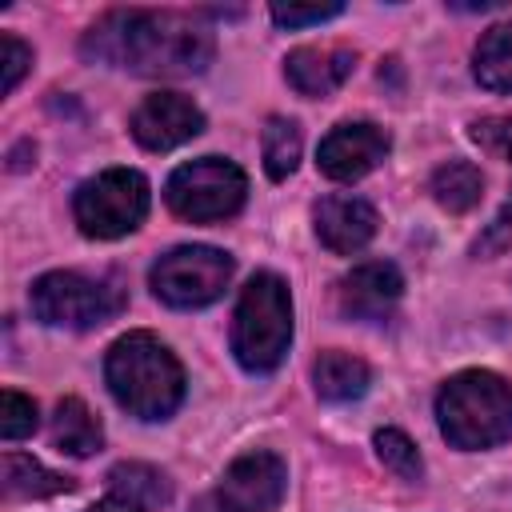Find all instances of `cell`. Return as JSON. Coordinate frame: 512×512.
<instances>
[{
	"label": "cell",
	"mask_w": 512,
	"mask_h": 512,
	"mask_svg": "<svg viewBox=\"0 0 512 512\" xmlns=\"http://www.w3.org/2000/svg\"><path fill=\"white\" fill-rule=\"evenodd\" d=\"M84 56L140 76H192L212 60V32L180 12H108L84 36Z\"/></svg>",
	"instance_id": "6da1fadb"
},
{
	"label": "cell",
	"mask_w": 512,
	"mask_h": 512,
	"mask_svg": "<svg viewBox=\"0 0 512 512\" xmlns=\"http://www.w3.org/2000/svg\"><path fill=\"white\" fill-rule=\"evenodd\" d=\"M104 380L116 404L140 420H164L184 400V368L152 332L120 336L108 348Z\"/></svg>",
	"instance_id": "7a4b0ae2"
},
{
	"label": "cell",
	"mask_w": 512,
	"mask_h": 512,
	"mask_svg": "<svg viewBox=\"0 0 512 512\" xmlns=\"http://www.w3.org/2000/svg\"><path fill=\"white\" fill-rule=\"evenodd\" d=\"M436 420L456 448H492L512 436V384L496 372H460L440 388Z\"/></svg>",
	"instance_id": "3957f363"
},
{
	"label": "cell",
	"mask_w": 512,
	"mask_h": 512,
	"mask_svg": "<svg viewBox=\"0 0 512 512\" xmlns=\"http://www.w3.org/2000/svg\"><path fill=\"white\" fill-rule=\"evenodd\" d=\"M292 340V300L288 284L272 272H256L236 300L232 352L248 372H272Z\"/></svg>",
	"instance_id": "277c9868"
},
{
	"label": "cell",
	"mask_w": 512,
	"mask_h": 512,
	"mask_svg": "<svg viewBox=\"0 0 512 512\" xmlns=\"http://www.w3.org/2000/svg\"><path fill=\"white\" fill-rule=\"evenodd\" d=\"M164 196H168V208L180 220L212 224V220H224V216L240 212V204L248 196V180L232 160L200 156L192 164H180L168 176Z\"/></svg>",
	"instance_id": "5b68a950"
},
{
	"label": "cell",
	"mask_w": 512,
	"mask_h": 512,
	"mask_svg": "<svg viewBox=\"0 0 512 512\" xmlns=\"http://www.w3.org/2000/svg\"><path fill=\"white\" fill-rule=\"evenodd\" d=\"M72 212L84 236L96 240L128 236L148 216V180L132 168H108L76 188Z\"/></svg>",
	"instance_id": "8992f818"
},
{
	"label": "cell",
	"mask_w": 512,
	"mask_h": 512,
	"mask_svg": "<svg viewBox=\"0 0 512 512\" xmlns=\"http://www.w3.org/2000/svg\"><path fill=\"white\" fill-rule=\"evenodd\" d=\"M148 280H152V292L164 304H172V308H204L228 288L232 256L220 252V248H208V244H184V248L164 252L152 264Z\"/></svg>",
	"instance_id": "52a82bcc"
},
{
	"label": "cell",
	"mask_w": 512,
	"mask_h": 512,
	"mask_svg": "<svg viewBox=\"0 0 512 512\" xmlns=\"http://www.w3.org/2000/svg\"><path fill=\"white\" fill-rule=\"evenodd\" d=\"M32 312L44 324L56 328H96L104 320H112L124 308L120 288L80 276V272H48L32 284Z\"/></svg>",
	"instance_id": "ba28073f"
},
{
	"label": "cell",
	"mask_w": 512,
	"mask_h": 512,
	"mask_svg": "<svg viewBox=\"0 0 512 512\" xmlns=\"http://www.w3.org/2000/svg\"><path fill=\"white\" fill-rule=\"evenodd\" d=\"M284 484L288 472L276 452H244L224 468L220 484L192 504V512H272Z\"/></svg>",
	"instance_id": "9c48e42d"
},
{
	"label": "cell",
	"mask_w": 512,
	"mask_h": 512,
	"mask_svg": "<svg viewBox=\"0 0 512 512\" xmlns=\"http://www.w3.org/2000/svg\"><path fill=\"white\" fill-rule=\"evenodd\" d=\"M388 156V132L380 124H336L316 152V164L332 180H360Z\"/></svg>",
	"instance_id": "30bf717a"
},
{
	"label": "cell",
	"mask_w": 512,
	"mask_h": 512,
	"mask_svg": "<svg viewBox=\"0 0 512 512\" xmlns=\"http://www.w3.org/2000/svg\"><path fill=\"white\" fill-rule=\"evenodd\" d=\"M200 128H204L200 108L180 92H152L132 112V136L152 152H168V148L192 140Z\"/></svg>",
	"instance_id": "8fae6325"
},
{
	"label": "cell",
	"mask_w": 512,
	"mask_h": 512,
	"mask_svg": "<svg viewBox=\"0 0 512 512\" xmlns=\"http://www.w3.org/2000/svg\"><path fill=\"white\" fill-rule=\"evenodd\" d=\"M404 292V276L388 260H364L340 280V312L352 320H384Z\"/></svg>",
	"instance_id": "7c38bea8"
},
{
	"label": "cell",
	"mask_w": 512,
	"mask_h": 512,
	"mask_svg": "<svg viewBox=\"0 0 512 512\" xmlns=\"http://www.w3.org/2000/svg\"><path fill=\"white\" fill-rule=\"evenodd\" d=\"M316 236L324 248L352 256L376 236V208L360 196H348V192L324 196L316 204Z\"/></svg>",
	"instance_id": "4fadbf2b"
},
{
	"label": "cell",
	"mask_w": 512,
	"mask_h": 512,
	"mask_svg": "<svg viewBox=\"0 0 512 512\" xmlns=\"http://www.w3.org/2000/svg\"><path fill=\"white\" fill-rule=\"evenodd\" d=\"M356 68V52L344 48V44H304L296 52H288L284 60V72H288V84L300 92V96H328L336 92Z\"/></svg>",
	"instance_id": "5bb4252c"
},
{
	"label": "cell",
	"mask_w": 512,
	"mask_h": 512,
	"mask_svg": "<svg viewBox=\"0 0 512 512\" xmlns=\"http://www.w3.org/2000/svg\"><path fill=\"white\" fill-rule=\"evenodd\" d=\"M312 380H316V396L320 400H332V404H344V400H356L368 392V364L352 352H320V360L312 364Z\"/></svg>",
	"instance_id": "9a60e30c"
},
{
	"label": "cell",
	"mask_w": 512,
	"mask_h": 512,
	"mask_svg": "<svg viewBox=\"0 0 512 512\" xmlns=\"http://www.w3.org/2000/svg\"><path fill=\"white\" fill-rule=\"evenodd\" d=\"M104 432H100V420L88 412L84 400L68 396L56 404V416H52V444L68 456H92L100 448Z\"/></svg>",
	"instance_id": "2e32d148"
},
{
	"label": "cell",
	"mask_w": 512,
	"mask_h": 512,
	"mask_svg": "<svg viewBox=\"0 0 512 512\" xmlns=\"http://www.w3.org/2000/svg\"><path fill=\"white\" fill-rule=\"evenodd\" d=\"M4 492L12 500H40V496L72 492V480L44 468L40 460H32L24 452H4Z\"/></svg>",
	"instance_id": "e0dca14e"
},
{
	"label": "cell",
	"mask_w": 512,
	"mask_h": 512,
	"mask_svg": "<svg viewBox=\"0 0 512 512\" xmlns=\"http://www.w3.org/2000/svg\"><path fill=\"white\" fill-rule=\"evenodd\" d=\"M476 80L492 92H512V20L508 24H496L480 36L476 44Z\"/></svg>",
	"instance_id": "ac0fdd59"
},
{
	"label": "cell",
	"mask_w": 512,
	"mask_h": 512,
	"mask_svg": "<svg viewBox=\"0 0 512 512\" xmlns=\"http://www.w3.org/2000/svg\"><path fill=\"white\" fill-rule=\"evenodd\" d=\"M480 192H484V176L476 164L468 160H448L432 172V196L440 200V208L448 212H468L480 204Z\"/></svg>",
	"instance_id": "d6986e66"
},
{
	"label": "cell",
	"mask_w": 512,
	"mask_h": 512,
	"mask_svg": "<svg viewBox=\"0 0 512 512\" xmlns=\"http://www.w3.org/2000/svg\"><path fill=\"white\" fill-rule=\"evenodd\" d=\"M108 488H112V492L132 496V500H136V504H144L148 512H152V508H160V504H168V480H164L152 464H140V460L116 464V468L108 472Z\"/></svg>",
	"instance_id": "ffe728a7"
},
{
	"label": "cell",
	"mask_w": 512,
	"mask_h": 512,
	"mask_svg": "<svg viewBox=\"0 0 512 512\" xmlns=\"http://www.w3.org/2000/svg\"><path fill=\"white\" fill-rule=\"evenodd\" d=\"M300 148H304V140H300L296 120L272 116V120L264 124V168H268L272 180H284V176L296 172V164H300Z\"/></svg>",
	"instance_id": "44dd1931"
},
{
	"label": "cell",
	"mask_w": 512,
	"mask_h": 512,
	"mask_svg": "<svg viewBox=\"0 0 512 512\" xmlns=\"http://www.w3.org/2000/svg\"><path fill=\"white\" fill-rule=\"evenodd\" d=\"M376 456L384 460V468H392V472L404 476V480H416L420 468H424L416 444H412L400 428H380V432H376Z\"/></svg>",
	"instance_id": "7402d4cb"
},
{
	"label": "cell",
	"mask_w": 512,
	"mask_h": 512,
	"mask_svg": "<svg viewBox=\"0 0 512 512\" xmlns=\"http://www.w3.org/2000/svg\"><path fill=\"white\" fill-rule=\"evenodd\" d=\"M32 428H36V404L8 388L0 396V436L4 440H24V436H32Z\"/></svg>",
	"instance_id": "603a6c76"
},
{
	"label": "cell",
	"mask_w": 512,
	"mask_h": 512,
	"mask_svg": "<svg viewBox=\"0 0 512 512\" xmlns=\"http://www.w3.org/2000/svg\"><path fill=\"white\" fill-rule=\"evenodd\" d=\"M472 140L484 152H492L500 160H512V112L508 116H484V120H476L472 124Z\"/></svg>",
	"instance_id": "cb8c5ba5"
},
{
	"label": "cell",
	"mask_w": 512,
	"mask_h": 512,
	"mask_svg": "<svg viewBox=\"0 0 512 512\" xmlns=\"http://www.w3.org/2000/svg\"><path fill=\"white\" fill-rule=\"evenodd\" d=\"M32 64V48L24 40H16L12 32L0 36V92H12L20 84V76Z\"/></svg>",
	"instance_id": "d4e9b609"
},
{
	"label": "cell",
	"mask_w": 512,
	"mask_h": 512,
	"mask_svg": "<svg viewBox=\"0 0 512 512\" xmlns=\"http://www.w3.org/2000/svg\"><path fill=\"white\" fill-rule=\"evenodd\" d=\"M344 4H272V20L284 28H300V24H320L340 16Z\"/></svg>",
	"instance_id": "484cf974"
},
{
	"label": "cell",
	"mask_w": 512,
	"mask_h": 512,
	"mask_svg": "<svg viewBox=\"0 0 512 512\" xmlns=\"http://www.w3.org/2000/svg\"><path fill=\"white\" fill-rule=\"evenodd\" d=\"M508 232H512V200L504 204V212L492 220V228H488V236L480 240V252H492V248H500L504 240H508Z\"/></svg>",
	"instance_id": "4316f807"
},
{
	"label": "cell",
	"mask_w": 512,
	"mask_h": 512,
	"mask_svg": "<svg viewBox=\"0 0 512 512\" xmlns=\"http://www.w3.org/2000/svg\"><path fill=\"white\" fill-rule=\"evenodd\" d=\"M88 512H148V508H144V504H136L132 496H124V492H112V488H108V496H104L100 504H92Z\"/></svg>",
	"instance_id": "83f0119b"
}]
</instances>
